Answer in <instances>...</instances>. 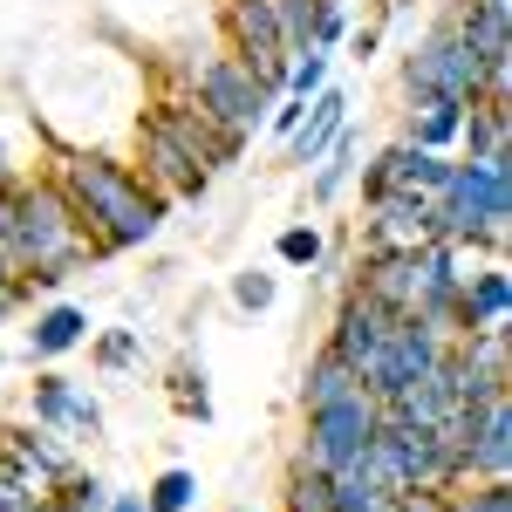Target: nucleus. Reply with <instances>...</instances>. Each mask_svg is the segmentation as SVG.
I'll use <instances>...</instances> for the list:
<instances>
[{"label":"nucleus","instance_id":"obj_1","mask_svg":"<svg viewBox=\"0 0 512 512\" xmlns=\"http://www.w3.org/2000/svg\"><path fill=\"white\" fill-rule=\"evenodd\" d=\"M55 178V192L69 198V212H76V226L89 233L96 246V260H110V253H130V246H144V239H158L164 226V205L130 164L103 158V151H69V158L48 171Z\"/></svg>","mask_w":512,"mask_h":512},{"label":"nucleus","instance_id":"obj_2","mask_svg":"<svg viewBox=\"0 0 512 512\" xmlns=\"http://www.w3.org/2000/svg\"><path fill=\"white\" fill-rule=\"evenodd\" d=\"M362 458H369V472L383 478L390 492H417V485L458 492V485H465V458L444 451L437 431H424V424H376V437H369Z\"/></svg>","mask_w":512,"mask_h":512},{"label":"nucleus","instance_id":"obj_3","mask_svg":"<svg viewBox=\"0 0 512 512\" xmlns=\"http://www.w3.org/2000/svg\"><path fill=\"white\" fill-rule=\"evenodd\" d=\"M403 96H410V110H417V103H478V96H485V62L451 35L444 14H437L431 28H424V41L403 55Z\"/></svg>","mask_w":512,"mask_h":512},{"label":"nucleus","instance_id":"obj_4","mask_svg":"<svg viewBox=\"0 0 512 512\" xmlns=\"http://www.w3.org/2000/svg\"><path fill=\"white\" fill-rule=\"evenodd\" d=\"M308 424H301V444H294V458L301 465H315V472H342L349 458L369 451V437H376V396L355 390L342 403H321V410H301Z\"/></svg>","mask_w":512,"mask_h":512},{"label":"nucleus","instance_id":"obj_5","mask_svg":"<svg viewBox=\"0 0 512 512\" xmlns=\"http://www.w3.org/2000/svg\"><path fill=\"white\" fill-rule=\"evenodd\" d=\"M192 103L205 117H219L226 130H239V137H253L267 123V110H274V96L246 76L239 55H205V62H192Z\"/></svg>","mask_w":512,"mask_h":512},{"label":"nucleus","instance_id":"obj_6","mask_svg":"<svg viewBox=\"0 0 512 512\" xmlns=\"http://www.w3.org/2000/svg\"><path fill=\"white\" fill-rule=\"evenodd\" d=\"M28 424L69 437V444L82 451V444H96V437H103V403H96L89 383L62 376V369H41L35 390H28Z\"/></svg>","mask_w":512,"mask_h":512},{"label":"nucleus","instance_id":"obj_7","mask_svg":"<svg viewBox=\"0 0 512 512\" xmlns=\"http://www.w3.org/2000/svg\"><path fill=\"white\" fill-rule=\"evenodd\" d=\"M137 137H144V185L164 198V205H192V198L212 192V164L198 158V151H185L164 123H137Z\"/></svg>","mask_w":512,"mask_h":512},{"label":"nucleus","instance_id":"obj_8","mask_svg":"<svg viewBox=\"0 0 512 512\" xmlns=\"http://www.w3.org/2000/svg\"><path fill=\"white\" fill-rule=\"evenodd\" d=\"M151 123H164L185 151H198V158L212 164V178H219V164H233L239 151H246V137H239V130H226L219 117H205L192 96H164L158 110H151Z\"/></svg>","mask_w":512,"mask_h":512},{"label":"nucleus","instance_id":"obj_9","mask_svg":"<svg viewBox=\"0 0 512 512\" xmlns=\"http://www.w3.org/2000/svg\"><path fill=\"white\" fill-rule=\"evenodd\" d=\"M0 451H7V465H14V472L35 478L41 492L82 465L76 444H69V437H55V431H41V424H0Z\"/></svg>","mask_w":512,"mask_h":512},{"label":"nucleus","instance_id":"obj_10","mask_svg":"<svg viewBox=\"0 0 512 512\" xmlns=\"http://www.w3.org/2000/svg\"><path fill=\"white\" fill-rule=\"evenodd\" d=\"M390 308H376L369 294H355V287H342V301H335V321H328V342L321 349H335L349 369H362L369 355H376V342L390 335Z\"/></svg>","mask_w":512,"mask_h":512},{"label":"nucleus","instance_id":"obj_11","mask_svg":"<svg viewBox=\"0 0 512 512\" xmlns=\"http://www.w3.org/2000/svg\"><path fill=\"white\" fill-rule=\"evenodd\" d=\"M478 478H512V390L485 403L472 444H465V485H478Z\"/></svg>","mask_w":512,"mask_h":512},{"label":"nucleus","instance_id":"obj_12","mask_svg":"<svg viewBox=\"0 0 512 512\" xmlns=\"http://www.w3.org/2000/svg\"><path fill=\"white\" fill-rule=\"evenodd\" d=\"M342 123H349V89H321L315 103H308V117H301V130L287 137V164H321V151L342 137Z\"/></svg>","mask_w":512,"mask_h":512},{"label":"nucleus","instance_id":"obj_13","mask_svg":"<svg viewBox=\"0 0 512 512\" xmlns=\"http://www.w3.org/2000/svg\"><path fill=\"white\" fill-rule=\"evenodd\" d=\"M492 321H512V274L499 260L465 274V287H458V328L472 335V328H492Z\"/></svg>","mask_w":512,"mask_h":512},{"label":"nucleus","instance_id":"obj_14","mask_svg":"<svg viewBox=\"0 0 512 512\" xmlns=\"http://www.w3.org/2000/svg\"><path fill=\"white\" fill-rule=\"evenodd\" d=\"M89 342V315H82L76 301H55V308H41L35 328H28V362H55V355H69Z\"/></svg>","mask_w":512,"mask_h":512},{"label":"nucleus","instance_id":"obj_15","mask_svg":"<svg viewBox=\"0 0 512 512\" xmlns=\"http://www.w3.org/2000/svg\"><path fill=\"white\" fill-rule=\"evenodd\" d=\"M458 151L465 158H512V110L506 103H465Z\"/></svg>","mask_w":512,"mask_h":512},{"label":"nucleus","instance_id":"obj_16","mask_svg":"<svg viewBox=\"0 0 512 512\" xmlns=\"http://www.w3.org/2000/svg\"><path fill=\"white\" fill-rule=\"evenodd\" d=\"M328 499H335V512H390L396 506V492L369 472V458H349L342 472H328Z\"/></svg>","mask_w":512,"mask_h":512},{"label":"nucleus","instance_id":"obj_17","mask_svg":"<svg viewBox=\"0 0 512 512\" xmlns=\"http://www.w3.org/2000/svg\"><path fill=\"white\" fill-rule=\"evenodd\" d=\"M451 349L465 355L478 376H492V383H506V390H512V328H506V321H492V328H472V335H458Z\"/></svg>","mask_w":512,"mask_h":512},{"label":"nucleus","instance_id":"obj_18","mask_svg":"<svg viewBox=\"0 0 512 512\" xmlns=\"http://www.w3.org/2000/svg\"><path fill=\"white\" fill-rule=\"evenodd\" d=\"M362 390V376H355L349 362L335 349H315V362H308V376H301V410H321V403H342V396Z\"/></svg>","mask_w":512,"mask_h":512},{"label":"nucleus","instance_id":"obj_19","mask_svg":"<svg viewBox=\"0 0 512 512\" xmlns=\"http://www.w3.org/2000/svg\"><path fill=\"white\" fill-rule=\"evenodd\" d=\"M110 499H117V485H110L103 472H82V465L48 485V506L55 512H110Z\"/></svg>","mask_w":512,"mask_h":512},{"label":"nucleus","instance_id":"obj_20","mask_svg":"<svg viewBox=\"0 0 512 512\" xmlns=\"http://www.w3.org/2000/svg\"><path fill=\"white\" fill-rule=\"evenodd\" d=\"M458 123H465V103H417V117H410V144H424V151H451V144H458Z\"/></svg>","mask_w":512,"mask_h":512},{"label":"nucleus","instance_id":"obj_21","mask_svg":"<svg viewBox=\"0 0 512 512\" xmlns=\"http://www.w3.org/2000/svg\"><path fill=\"white\" fill-rule=\"evenodd\" d=\"M280 506L287 512H335V499H328V472H315V465H287V478H280Z\"/></svg>","mask_w":512,"mask_h":512},{"label":"nucleus","instance_id":"obj_22","mask_svg":"<svg viewBox=\"0 0 512 512\" xmlns=\"http://www.w3.org/2000/svg\"><path fill=\"white\" fill-rule=\"evenodd\" d=\"M267 7H274L280 48H287V55H308V48H315V14H321V0H267Z\"/></svg>","mask_w":512,"mask_h":512},{"label":"nucleus","instance_id":"obj_23","mask_svg":"<svg viewBox=\"0 0 512 512\" xmlns=\"http://www.w3.org/2000/svg\"><path fill=\"white\" fill-rule=\"evenodd\" d=\"M349 171H355V130L342 123V137L321 151V171H315V185H308V192H315V205H328V198L342 192V185H349Z\"/></svg>","mask_w":512,"mask_h":512},{"label":"nucleus","instance_id":"obj_24","mask_svg":"<svg viewBox=\"0 0 512 512\" xmlns=\"http://www.w3.org/2000/svg\"><path fill=\"white\" fill-rule=\"evenodd\" d=\"M192 499H198V472H185V465H164L151 478V492H144L151 512H192Z\"/></svg>","mask_w":512,"mask_h":512},{"label":"nucleus","instance_id":"obj_25","mask_svg":"<svg viewBox=\"0 0 512 512\" xmlns=\"http://www.w3.org/2000/svg\"><path fill=\"white\" fill-rule=\"evenodd\" d=\"M274 260H280V267H308V274H315L321 260H328V239H321V226H287V233L274 239Z\"/></svg>","mask_w":512,"mask_h":512},{"label":"nucleus","instance_id":"obj_26","mask_svg":"<svg viewBox=\"0 0 512 512\" xmlns=\"http://www.w3.org/2000/svg\"><path fill=\"white\" fill-rule=\"evenodd\" d=\"M321 89H328V48H308V55H294V62H287V89H280V96H294V103H315Z\"/></svg>","mask_w":512,"mask_h":512},{"label":"nucleus","instance_id":"obj_27","mask_svg":"<svg viewBox=\"0 0 512 512\" xmlns=\"http://www.w3.org/2000/svg\"><path fill=\"white\" fill-rule=\"evenodd\" d=\"M171 410L192 417V424H212V396H205V369H171Z\"/></svg>","mask_w":512,"mask_h":512},{"label":"nucleus","instance_id":"obj_28","mask_svg":"<svg viewBox=\"0 0 512 512\" xmlns=\"http://www.w3.org/2000/svg\"><path fill=\"white\" fill-rule=\"evenodd\" d=\"M451 512H512V478H478L472 492H451Z\"/></svg>","mask_w":512,"mask_h":512},{"label":"nucleus","instance_id":"obj_29","mask_svg":"<svg viewBox=\"0 0 512 512\" xmlns=\"http://www.w3.org/2000/svg\"><path fill=\"white\" fill-rule=\"evenodd\" d=\"M233 301L246 315H267L274 308V274H260V267H239L233 274Z\"/></svg>","mask_w":512,"mask_h":512},{"label":"nucleus","instance_id":"obj_30","mask_svg":"<svg viewBox=\"0 0 512 512\" xmlns=\"http://www.w3.org/2000/svg\"><path fill=\"white\" fill-rule=\"evenodd\" d=\"M137 349H144V342H137V328H110V335H103V342H96V369H130V362H137Z\"/></svg>","mask_w":512,"mask_h":512},{"label":"nucleus","instance_id":"obj_31","mask_svg":"<svg viewBox=\"0 0 512 512\" xmlns=\"http://www.w3.org/2000/svg\"><path fill=\"white\" fill-rule=\"evenodd\" d=\"M342 35H349V7H342V0H321V14H315V48H335Z\"/></svg>","mask_w":512,"mask_h":512},{"label":"nucleus","instance_id":"obj_32","mask_svg":"<svg viewBox=\"0 0 512 512\" xmlns=\"http://www.w3.org/2000/svg\"><path fill=\"white\" fill-rule=\"evenodd\" d=\"M390 512H451V492H431V485H417V492H396Z\"/></svg>","mask_w":512,"mask_h":512},{"label":"nucleus","instance_id":"obj_33","mask_svg":"<svg viewBox=\"0 0 512 512\" xmlns=\"http://www.w3.org/2000/svg\"><path fill=\"white\" fill-rule=\"evenodd\" d=\"M342 41H349V62H369L376 41H383V28H355V35H342Z\"/></svg>","mask_w":512,"mask_h":512},{"label":"nucleus","instance_id":"obj_34","mask_svg":"<svg viewBox=\"0 0 512 512\" xmlns=\"http://www.w3.org/2000/svg\"><path fill=\"white\" fill-rule=\"evenodd\" d=\"M110 512H151V506H144V492H117V499H110Z\"/></svg>","mask_w":512,"mask_h":512},{"label":"nucleus","instance_id":"obj_35","mask_svg":"<svg viewBox=\"0 0 512 512\" xmlns=\"http://www.w3.org/2000/svg\"><path fill=\"white\" fill-rule=\"evenodd\" d=\"M0 472H7V451H0Z\"/></svg>","mask_w":512,"mask_h":512},{"label":"nucleus","instance_id":"obj_36","mask_svg":"<svg viewBox=\"0 0 512 512\" xmlns=\"http://www.w3.org/2000/svg\"><path fill=\"white\" fill-rule=\"evenodd\" d=\"M0 362H7V355H0Z\"/></svg>","mask_w":512,"mask_h":512},{"label":"nucleus","instance_id":"obj_37","mask_svg":"<svg viewBox=\"0 0 512 512\" xmlns=\"http://www.w3.org/2000/svg\"><path fill=\"white\" fill-rule=\"evenodd\" d=\"M233 512H239V506H233Z\"/></svg>","mask_w":512,"mask_h":512}]
</instances>
